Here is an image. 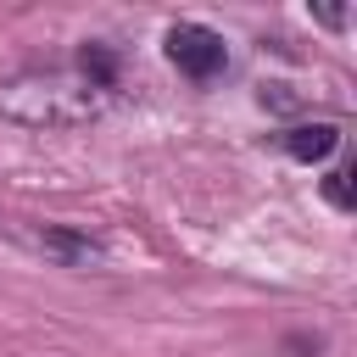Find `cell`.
Here are the masks:
<instances>
[{
	"label": "cell",
	"mask_w": 357,
	"mask_h": 357,
	"mask_svg": "<svg viewBox=\"0 0 357 357\" xmlns=\"http://www.w3.org/2000/svg\"><path fill=\"white\" fill-rule=\"evenodd\" d=\"M318 22H329V28H340V22H346V11H335V6H318Z\"/></svg>",
	"instance_id": "7"
},
{
	"label": "cell",
	"mask_w": 357,
	"mask_h": 357,
	"mask_svg": "<svg viewBox=\"0 0 357 357\" xmlns=\"http://www.w3.org/2000/svg\"><path fill=\"white\" fill-rule=\"evenodd\" d=\"M167 61L190 78H212L223 67V39L206 22H173L167 28Z\"/></svg>",
	"instance_id": "2"
},
{
	"label": "cell",
	"mask_w": 357,
	"mask_h": 357,
	"mask_svg": "<svg viewBox=\"0 0 357 357\" xmlns=\"http://www.w3.org/2000/svg\"><path fill=\"white\" fill-rule=\"evenodd\" d=\"M78 67H84L89 89H112V78H117V61H112V50H100V45H84V50H78Z\"/></svg>",
	"instance_id": "4"
},
{
	"label": "cell",
	"mask_w": 357,
	"mask_h": 357,
	"mask_svg": "<svg viewBox=\"0 0 357 357\" xmlns=\"http://www.w3.org/2000/svg\"><path fill=\"white\" fill-rule=\"evenodd\" d=\"M335 145H340L335 123H296V128L284 134V151H290L296 162H324Z\"/></svg>",
	"instance_id": "3"
},
{
	"label": "cell",
	"mask_w": 357,
	"mask_h": 357,
	"mask_svg": "<svg viewBox=\"0 0 357 357\" xmlns=\"http://www.w3.org/2000/svg\"><path fill=\"white\" fill-rule=\"evenodd\" d=\"M0 112L28 128H78L100 117V89L73 78H17L0 89Z\"/></svg>",
	"instance_id": "1"
},
{
	"label": "cell",
	"mask_w": 357,
	"mask_h": 357,
	"mask_svg": "<svg viewBox=\"0 0 357 357\" xmlns=\"http://www.w3.org/2000/svg\"><path fill=\"white\" fill-rule=\"evenodd\" d=\"M324 201L346 212V206L357 201V190H351V173H329V178H324Z\"/></svg>",
	"instance_id": "6"
},
{
	"label": "cell",
	"mask_w": 357,
	"mask_h": 357,
	"mask_svg": "<svg viewBox=\"0 0 357 357\" xmlns=\"http://www.w3.org/2000/svg\"><path fill=\"white\" fill-rule=\"evenodd\" d=\"M39 245H45V251H56V257H67V262H95V257H100L89 240H78V234H61V229H45V234H39Z\"/></svg>",
	"instance_id": "5"
}]
</instances>
